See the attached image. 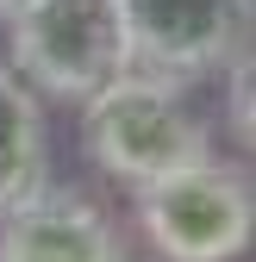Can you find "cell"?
Masks as SVG:
<instances>
[{
  "instance_id": "cell-5",
  "label": "cell",
  "mask_w": 256,
  "mask_h": 262,
  "mask_svg": "<svg viewBox=\"0 0 256 262\" xmlns=\"http://www.w3.org/2000/svg\"><path fill=\"white\" fill-rule=\"evenodd\" d=\"M0 262H132V237L94 187L38 181L0 212Z\"/></svg>"
},
{
  "instance_id": "cell-7",
  "label": "cell",
  "mask_w": 256,
  "mask_h": 262,
  "mask_svg": "<svg viewBox=\"0 0 256 262\" xmlns=\"http://www.w3.org/2000/svg\"><path fill=\"white\" fill-rule=\"evenodd\" d=\"M19 7H25V0H0V25H7V19H13Z\"/></svg>"
},
{
  "instance_id": "cell-4",
  "label": "cell",
  "mask_w": 256,
  "mask_h": 262,
  "mask_svg": "<svg viewBox=\"0 0 256 262\" xmlns=\"http://www.w3.org/2000/svg\"><path fill=\"white\" fill-rule=\"evenodd\" d=\"M119 19L138 75L194 94L200 81L250 69L256 0H119Z\"/></svg>"
},
{
  "instance_id": "cell-1",
  "label": "cell",
  "mask_w": 256,
  "mask_h": 262,
  "mask_svg": "<svg viewBox=\"0 0 256 262\" xmlns=\"http://www.w3.org/2000/svg\"><path fill=\"white\" fill-rule=\"evenodd\" d=\"M81 113V156L119 187H150L187 162L219 156L212 125L194 113V94L175 81H156L125 69L119 81H106L94 100L75 106Z\"/></svg>"
},
{
  "instance_id": "cell-3",
  "label": "cell",
  "mask_w": 256,
  "mask_h": 262,
  "mask_svg": "<svg viewBox=\"0 0 256 262\" xmlns=\"http://www.w3.org/2000/svg\"><path fill=\"white\" fill-rule=\"evenodd\" d=\"M7 69L38 100H94L132 69L119 0H25L7 19Z\"/></svg>"
},
{
  "instance_id": "cell-2",
  "label": "cell",
  "mask_w": 256,
  "mask_h": 262,
  "mask_svg": "<svg viewBox=\"0 0 256 262\" xmlns=\"http://www.w3.org/2000/svg\"><path fill=\"white\" fill-rule=\"evenodd\" d=\"M132 225L150 262H244L256 231L250 162L206 156L132 193Z\"/></svg>"
},
{
  "instance_id": "cell-6",
  "label": "cell",
  "mask_w": 256,
  "mask_h": 262,
  "mask_svg": "<svg viewBox=\"0 0 256 262\" xmlns=\"http://www.w3.org/2000/svg\"><path fill=\"white\" fill-rule=\"evenodd\" d=\"M38 181H50V119L44 100L0 62V212Z\"/></svg>"
}]
</instances>
